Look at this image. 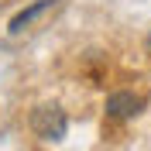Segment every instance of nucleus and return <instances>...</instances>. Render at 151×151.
<instances>
[{"instance_id": "f257e3e1", "label": "nucleus", "mask_w": 151, "mask_h": 151, "mask_svg": "<svg viewBox=\"0 0 151 151\" xmlns=\"http://www.w3.org/2000/svg\"><path fill=\"white\" fill-rule=\"evenodd\" d=\"M65 127H69V117L62 106H38L31 113V131L41 137V141H62L65 137Z\"/></svg>"}, {"instance_id": "f03ea898", "label": "nucleus", "mask_w": 151, "mask_h": 151, "mask_svg": "<svg viewBox=\"0 0 151 151\" xmlns=\"http://www.w3.org/2000/svg\"><path fill=\"white\" fill-rule=\"evenodd\" d=\"M144 106L141 96H134L127 93V89H120V93H110L106 96V103H103V113L110 117V120H127V117H137Z\"/></svg>"}, {"instance_id": "7ed1b4c3", "label": "nucleus", "mask_w": 151, "mask_h": 151, "mask_svg": "<svg viewBox=\"0 0 151 151\" xmlns=\"http://www.w3.org/2000/svg\"><path fill=\"white\" fill-rule=\"evenodd\" d=\"M52 7H55V0H35V4H28L24 10H17V14L10 17L7 31H10V35H21L24 28H31V24H35V21L45 14V10H52Z\"/></svg>"}, {"instance_id": "20e7f679", "label": "nucleus", "mask_w": 151, "mask_h": 151, "mask_svg": "<svg viewBox=\"0 0 151 151\" xmlns=\"http://www.w3.org/2000/svg\"><path fill=\"white\" fill-rule=\"evenodd\" d=\"M144 48H148V52H151V35H148V41H144Z\"/></svg>"}]
</instances>
